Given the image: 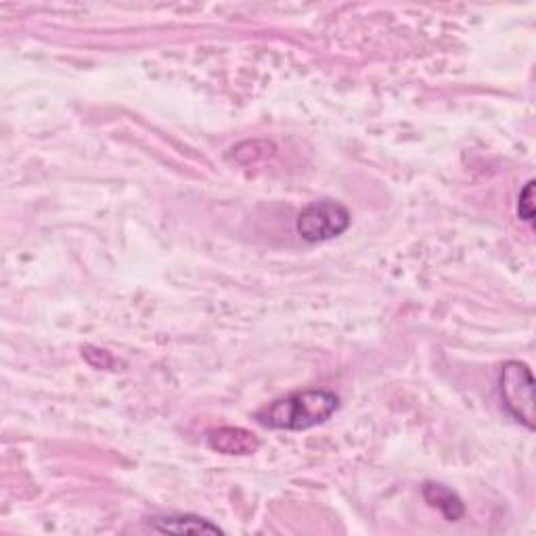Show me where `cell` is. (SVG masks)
Wrapping results in <instances>:
<instances>
[{
  "label": "cell",
  "mask_w": 536,
  "mask_h": 536,
  "mask_svg": "<svg viewBox=\"0 0 536 536\" xmlns=\"http://www.w3.org/2000/svg\"><path fill=\"white\" fill-rule=\"evenodd\" d=\"M340 409V398L329 390H300L268 402L254 413L256 423L268 430L302 432L321 426Z\"/></svg>",
  "instance_id": "1"
},
{
  "label": "cell",
  "mask_w": 536,
  "mask_h": 536,
  "mask_svg": "<svg viewBox=\"0 0 536 536\" xmlns=\"http://www.w3.org/2000/svg\"><path fill=\"white\" fill-rule=\"evenodd\" d=\"M350 210L333 199H321L308 204L296 220V231L306 243H323L340 237L350 229Z\"/></svg>",
  "instance_id": "2"
},
{
  "label": "cell",
  "mask_w": 536,
  "mask_h": 536,
  "mask_svg": "<svg viewBox=\"0 0 536 536\" xmlns=\"http://www.w3.org/2000/svg\"><path fill=\"white\" fill-rule=\"evenodd\" d=\"M499 394L507 413L534 430V379L526 363L507 361L499 373Z\"/></svg>",
  "instance_id": "3"
},
{
  "label": "cell",
  "mask_w": 536,
  "mask_h": 536,
  "mask_svg": "<svg viewBox=\"0 0 536 536\" xmlns=\"http://www.w3.org/2000/svg\"><path fill=\"white\" fill-rule=\"evenodd\" d=\"M206 442L216 453L237 455V457L254 455L260 449V440L256 438V434L243 428H233V426L210 430L206 436Z\"/></svg>",
  "instance_id": "4"
},
{
  "label": "cell",
  "mask_w": 536,
  "mask_h": 536,
  "mask_svg": "<svg viewBox=\"0 0 536 536\" xmlns=\"http://www.w3.org/2000/svg\"><path fill=\"white\" fill-rule=\"evenodd\" d=\"M421 495L428 501V505L436 507L442 513L446 522H459L465 516V505L461 497L449 486L438 482H426L421 488Z\"/></svg>",
  "instance_id": "5"
},
{
  "label": "cell",
  "mask_w": 536,
  "mask_h": 536,
  "mask_svg": "<svg viewBox=\"0 0 536 536\" xmlns=\"http://www.w3.org/2000/svg\"><path fill=\"white\" fill-rule=\"evenodd\" d=\"M149 526L158 532H172V534H218L222 528L206 518L191 516V513H176V516H164L155 518L149 522Z\"/></svg>",
  "instance_id": "6"
},
{
  "label": "cell",
  "mask_w": 536,
  "mask_h": 536,
  "mask_svg": "<svg viewBox=\"0 0 536 536\" xmlns=\"http://www.w3.org/2000/svg\"><path fill=\"white\" fill-rule=\"evenodd\" d=\"M518 216L524 222H534V181H528L518 197Z\"/></svg>",
  "instance_id": "7"
}]
</instances>
